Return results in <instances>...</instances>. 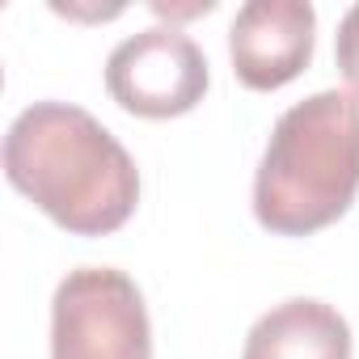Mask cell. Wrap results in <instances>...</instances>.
<instances>
[{"label":"cell","mask_w":359,"mask_h":359,"mask_svg":"<svg viewBox=\"0 0 359 359\" xmlns=\"http://www.w3.org/2000/svg\"><path fill=\"white\" fill-rule=\"evenodd\" d=\"M359 195V97L321 89L271 127L254 173V216L275 237H309Z\"/></svg>","instance_id":"obj_2"},{"label":"cell","mask_w":359,"mask_h":359,"mask_svg":"<svg viewBox=\"0 0 359 359\" xmlns=\"http://www.w3.org/2000/svg\"><path fill=\"white\" fill-rule=\"evenodd\" d=\"M106 93L135 118L191 114L208 93V55L177 26H148L110 51Z\"/></svg>","instance_id":"obj_4"},{"label":"cell","mask_w":359,"mask_h":359,"mask_svg":"<svg viewBox=\"0 0 359 359\" xmlns=\"http://www.w3.org/2000/svg\"><path fill=\"white\" fill-rule=\"evenodd\" d=\"M317 13L309 0H250L229 26V60L245 89L271 93L292 85L313 60Z\"/></svg>","instance_id":"obj_5"},{"label":"cell","mask_w":359,"mask_h":359,"mask_svg":"<svg viewBox=\"0 0 359 359\" xmlns=\"http://www.w3.org/2000/svg\"><path fill=\"white\" fill-rule=\"evenodd\" d=\"M51 359H152V325L131 275L76 266L51 300Z\"/></svg>","instance_id":"obj_3"},{"label":"cell","mask_w":359,"mask_h":359,"mask_svg":"<svg viewBox=\"0 0 359 359\" xmlns=\"http://www.w3.org/2000/svg\"><path fill=\"white\" fill-rule=\"evenodd\" d=\"M241 359H351V325L325 300L296 296L254 321Z\"/></svg>","instance_id":"obj_6"},{"label":"cell","mask_w":359,"mask_h":359,"mask_svg":"<svg viewBox=\"0 0 359 359\" xmlns=\"http://www.w3.org/2000/svg\"><path fill=\"white\" fill-rule=\"evenodd\" d=\"M5 177L72 237L118 233L140 203L131 152L72 102H34L9 123Z\"/></svg>","instance_id":"obj_1"},{"label":"cell","mask_w":359,"mask_h":359,"mask_svg":"<svg viewBox=\"0 0 359 359\" xmlns=\"http://www.w3.org/2000/svg\"><path fill=\"white\" fill-rule=\"evenodd\" d=\"M334 60L342 81L351 85V93L359 97V5L346 9V18L338 22V39H334Z\"/></svg>","instance_id":"obj_7"}]
</instances>
